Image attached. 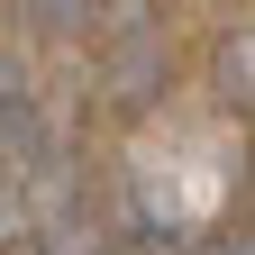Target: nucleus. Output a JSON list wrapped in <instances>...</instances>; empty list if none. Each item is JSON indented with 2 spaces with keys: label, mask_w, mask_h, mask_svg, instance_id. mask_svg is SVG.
<instances>
[{
  "label": "nucleus",
  "mask_w": 255,
  "mask_h": 255,
  "mask_svg": "<svg viewBox=\"0 0 255 255\" xmlns=\"http://www.w3.org/2000/svg\"><path fill=\"white\" fill-rule=\"evenodd\" d=\"M37 146V91H27V64H9L0 55V146Z\"/></svg>",
  "instance_id": "1"
}]
</instances>
